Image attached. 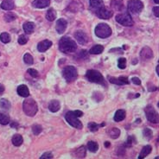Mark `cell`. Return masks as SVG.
Here are the masks:
<instances>
[{
	"label": "cell",
	"instance_id": "51",
	"mask_svg": "<svg viewBox=\"0 0 159 159\" xmlns=\"http://www.w3.org/2000/svg\"><path fill=\"white\" fill-rule=\"evenodd\" d=\"M56 1H61V0H56Z\"/></svg>",
	"mask_w": 159,
	"mask_h": 159
},
{
	"label": "cell",
	"instance_id": "20",
	"mask_svg": "<svg viewBox=\"0 0 159 159\" xmlns=\"http://www.w3.org/2000/svg\"><path fill=\"white\" fill-rule=\"evenodd\" d=\"M61 108V105H60V102L56 99H53L51 100L49 104H48V110L52 112H56L58 111Z\"/></svg>",
	"mask_w": 159,
	"mask_h": 159
},
{
	"label": "cell",
	"instance_id": "17",
	"mask_svg": "<svg viewBox=\"0 0 159 159\" xmlns=\"http://www.w3.org/2000/svg\"><path fill=\"white\" fill-rule=\"evenodd\" d=\"M109 80L110 82L112 84H116V85H127L129 84V80L126 77H124V76H121V77H119V78H114V77H109Z\"/></svg>",
	"mask_w": 159,
	"mask_h": 159
},
{
	"label": "cell",
	"instance_id": "36",
	"mask_svg": "<svg viewBox=\"0 0 159 159\" xmlns=\"http://www.w3.org/2000/svg\"><path fill=\"white\" fill-rule=\"evenodd\" d=\"M42 131H43V128H42V126L40 125H34L32 126V131H33V133L35 135H39L40 133L42 132Z\"/></svg>",
	"mask_w": 159,
	"mask_h": 159
},
{
	"label": "cell",
	"instance_id": "28",
	"mask_svg": "<svg viewBox=\"0 0 159 159\" xmlns=\"http://www.w3.org/2000/svg\"><path fill=\"white\" fill-rule=\"evenodd\" d=\"M104 50V47L102 45H95V46H93V48H91V49L89 50V53L92 54V55H99V54H101Z\"/></svg>",
	"mask_w": 159,
	"mask_h": 159
},
{
	"label": "cell",
	"instance_id": "14",
	"mask_svg": "<svg viewBox=\"0 0 159 159\" xmlns=\"http://www.w3.org/2000/svg\"><path fill=\"white\" fill-rule=\"evenodd\" d=\"M89 6L90 9L93 12H97L99 10L104 7L103 0H90L89 1Z\"/></svg>",
	"mask_w": 159,
	"mask_h": 159
},
{
	"label": "cell",
	"instance_id": "19",
	"mask_svg": "<svg viewBox=\"0 0 159 159\" xmlns=\"http://www.w3.org/2000/svg\"><path fill=\"white\" fill-rule=\"evenodd\" d=\"M1 8L4 10V11H11L15 7V4L13 0H4L1 3Z\"/></svg>",
	"mask_w": 159,
	"mask_h": 159
},
{
	"label": "cell",
	"instance_id": "26",
	"mask_svg": "<svg viewBox=\"0 0 159 159\" xmlns=\"http://www.w3.org/2000/svg\"><path fill=\"white\" fill-rule=\"evenodd\" d=\"M24 143V139L20 134H15L12 137V143L15 146H20Z\"/></svg>",
	"mask_w": 159,
	"mask_h": 159
},
{
	"label": "cell",
	"instance_id": "24",
	"mask_svg": "<svg viewBox=\"0 0 159 159\" xmlns=\"http://www.w3.org/2000/svg\"><path fill=\"white\" fill-rule=\"evenodd\" d=\"M111 7L117 11H121L124 7L123 0H111Z\"/></svg>",
	"mask_w": 159,
	"mask_h": 159
},
{
	"label": "cell",
	"instance_id": "25",
	"mask_svg": "<svg viewBox=\"0 0 159 159\" xmlns=\"http://www.w3.org/2000/svg\"><path fill=\"white\" fill-rule=\"evenodd\" d=\"M125 115H126V112L125 110H118L116 111L115 115H114V120L116 122L122 121L125 119Z\"/></svg>",
	"mask_w": 159,
	"mask_h": 159
},
{
	"label": "cell",
	"instance_id": "39",
	"mask_svg": "<svg viewBox=\"0 0 159 159\" xmlns=\"http://www.w3.org/2000/svg\"><path fill=\"white\" fill-rule=\"evenodd\" d=\"M88 129L91 131H97L99 130V125L96 123H94V122H90V123H88Z\"/></svg>",
	"mask_w": 159,
	"mask_h": 159
},
{
	"label": "cell",
	"instance_id": "37",
	"mask_svg": "<svg viewBox=\"0 0 159 159\" xmlns=\"http://www.w3.org/2000/svg\"><path fill=\"white\" fill-rule=\"evenodd\" d=\"M118 67L120 69H125L126 68V59L125 58H119L118 60Z\"/></svg>",
	"mask_w": 159,
	"mask_h": 159
},
{
	"label": "cell",
	"instance_id": "15",
	"mask_svg": "<svg viewBox=\"0 0 159 159\" xmlns=\"http://www.w3.org/2000/svg\"><path fill=\"white\" fill-rule=\"evenodd\" d=\"M52 46V42L51 41H49V40H43V41H42V42H40L39 43L37 44V49H38V51L42 52V53H43V52L47 51L48 48H50Z\"/></svg>",
	"mask_w": 159,
	"mask_h": 159
},
{
	"label": "cell",
	"instance_id": "6",
	"mask_svg": "<svg viewBox=\"0 0 159 159\" xmlns=\"http://www.w3.org/2000/svg\"><path fill=\"white\" fill-rule=\"evenodd\" d=\"M116 22L119 23V24L123 25V26H126V27H130L134 24V22L131 18L130 14L128 13H121L116 16Z\"/></svg>",
	"mask_w": 159,
	"mask_h": 159
},
{
	"label": "cell",
	"instance_id": "52",
	"mask_svg": "<svg viewBox=\"0 0 159 159\" xmlns=\"http://www.w3.org/2000/svg\"><path fill=\"white\" fill-rule=\"evenodd\" d=\"M0 56H1V53H0Z\"/></svg>",
	"mask_w": 159,
	"mask_h": 159
},
{
	"label": "cell",
	"instance_id": "3",
	"mask_svg": "<svg viewBox=\"0 0 159 159\" xmlns=\"http://www.w3.org/2000/svg\"><path fill=\"white\" fill-rule=\"evenodd\" d=\"M111 29L107 24H99L95 28V35L99 38H107L111 35Z\"/></svg>",
	"mask_w": 159,
	"mask_h": 159
},
{
	"label": "cell",
	"instance_id": "11",
	"mask_svg": "<svg viewBox=\"0 0 159 159\" xmlns=\"http://www.w3.org/2000/svg\"><path fill=\"white\" fill-rule=\"evenodd\" d=\"M75 37L77 40V42L81 45H85L88 42V37L87 34L82 30H77L75 33Z\"/></svg>",
	"mask_w": 159,
	"mask_h": 159
},
{
	"label": "cell",
	"instance_id": "5",
	"mask_svg": "<svg viewBox=\"0 0 159 159\" xmlns=\"http://www.w3.org/2000/svg\"><path fill=\"white\" fill-rule=\"evenodd\" d=\"M86 76L90 82L97 84H104V78L102 75L97 70H88Z\"/></svg>",
	"mask_w": 159,
	"mask_h": 159
},
{
	"label": "cell",
	"instance_id": "10",
	"mask_svg": "<svg viewBox=\"0 0 159 159\" xmlns=\"http://www.w3.org/2000/svg\"><path fill=\"white\" fill-rule=\"evenodd\" d=\"M96 15L97 16L100 18V19H106L107 20L109 18H111L112 15H113V12L111 10H109L107 7H102V8L99 10L98 11L96 12Z\"/></svg>",
	"mask_w": 159,
	"mask_h": 159
},
{
	"label": "cell",
	"instance_id": "48",
	"mask_svg": "<svg viewBox=\"0 0 159 159\" xmlns=\"http://www.w3.org/2000/svg\"><path fill=\"white\" fill-rule=\"evenodd\" d=\"M156 70H157V75H159V66H158V65L157 66V68H156Z\"/></svg>",
	"mask_w": 159,
	"mask_h": 159
},
{
	"label": "cell",
	"instance_id": "40",
	"mask_svg": "<svg viewBox=\"0 0 159 159\" xmlns=\"http://www.w3.org/2000/svg\"><path fill=\"white\" fill-rule=\"evenodd\" d=\"M136 143V140H135V138L133 137V136H129V138H128L127 141H126V146H128V147H130V146H131L133 143Z\"/></svg>",
	"mask_w": 159,
	"mask_h": 159
},
{
	"label": "cell",
	"instance_id": "42",
	"mask_svg": "<svg viewBox=\"0 0 159 159\" xmlns=\"http://www.w3.org/2000/svg\"><path fill=\"white\" fill-rule=\"evenodd\" d=\"M29 74L32 76V77H34V78H36V77H38V72L36 71V69H33V68H29L28 70H27Z\"/></svg>",
	"mask_w": 159,
	"mask_h": 159
},
{
	"label": "cell",
	"instance_id": "9",
	"mask_svg": "<svg viewBox=\"0 0 159 159\" xmlns=\"http://www.w3.org/2000/svg\"><path fill=\"white\" fill-rule=\"evenodd\" d=\"M144 112H145L146 118L150 122L154 124L158 123V114H157V112L156 111V110L152 106H147L146 107L144 108Z\"/></svg>",
	"mask_w": 159,
	"mask_h": 159
},
{
	"label": "cell",
	"instance_id": "32",
	"mask_svg": "<svg viewBox=\"0 0 159 159\" xmlns=\"http://www.w3.org/2000/svg\"><path fill=\"white\" fill-rule=\"evenodd\" d=\"M16 17H17L15 13H13V12H8V13H6L4 15V20L7 23H10V22H12V21L16 20Z\"/></svg>",
	"mask_w": 159,
	"mask_h": 159
},
{
	"label": "cell",
	"instance_id": "16",
	"mask_svg": "<svg viewBox=\"0 0 159 159\" xmlns=\"http://www.w3.org/2000/svg\"><path fill=\"white\" fill-rule=\"evenodd\" d=\"M50 4V0H34L32 2V6L34 8L44 9L48 7Z\"/></svg>",
	"mask_w": 159,
	"mask_h": 159
},
{
	"label": "cell",
	"instance_id": "29",
	"mask_svg": "<svg viewBox=\"0 0 159 159\" xmlns=\"http://www.w3.org/2000/svg\"><path fill=\"white\" fill-rule=\"evenodd\" d=\"M46 18L49 22H53L56 18V12L53 8H50L46 13Z\"/></svg>",
	"mask_w": 159,
	"mask_h": 159
},
{
	"label": "cell",
	"instance_id": "13",
	"mask_svg": "<svg viewBox=\"0 0 159 159\" xmlns=\"http://www.w3.org/2000/svg\"><path fill=\"white\" fill-rule=\"evenodd\" d=\"M153 52L149 47H144L142 48V50L140 51V57L141 59L143 61H147V60H151L153 58Z\"/></svg>",
	"mask_w": 159,
	"mask_h": 159
},
{
	"label": "cell",
	"instance_id": "47",
	"mask_svg": "<svg viewBox=\"0 0 159 159\" xmlns=\"http://www.w3.org/2000/svg\"><path fill=\"white\" fill-rule=\"evenodd\" d=\"M4 91V85H2V84H0V93H3Z\"/></svg>",
	"mask_w": 159,
	"mask_h": 159
},
{
	"label": "cell",
	"instance_id": "27",
	"mask_svg": "<svg viewBox=\"0 0 159 159\" xmlns=\"http://www.w3.org/2000/svg\"><path fill=\"white\" fill-rule=\"evenodd\" d=\"M151 150H152V148H151V145H146V146H144V147L142 149V151H141V152H140V154H139V159L144 158L146 156H148L150 153H151Z\"/></svg>",
	"mask_w": 159,
	"mask_h": 159
},
{
	"label": "cell",
	"instance_id": "22",
	"mask_svg": "<svg viewBox=\"0 0 159 159\" xmlns=\"http://www.w3.org/2000/svg\"><path fill=\"white\" fill-rule=\"evenodd\" d=\"M24 30L26 34H32L35 30V24L32 22H26L24 24Z\"/></svg>",
	"mask_w": 159,
	"mask_h": 159
},
{
	"label": "cell",
	"instance_id": "8",
	"mask_svg": "<svg viewBox=\"0 0 159 159\" xmlns=\"http://www.w3.org/2000/svg\"><path fill=\"white\" fill-rule=\"evenodd\" d=\"M65 119L71 126L76 128V129H81L82 124L78 119V117H76L74 113V111H68L65 115Z\"/></svg>",
	"mask_w": 159,
	"mask_h": 159
},
{
	"label": "cell",
	"instance_id": "50",
	"mask_svg": "<svg viewBox=\"0 0 159 159\" xmlns=\"http://www.w3.org/2000/svg\"><path fill=\"white\" fill-rule=\"evenodd\" d=\"M154 2H155L156 4H159V0H154Z\"/></svg>",
	"mask_w": 159,
	"mask_h": 159
},
{
	"label": "cell",
	"instance_id": "12",
	"mask_svg": "<svg viewBox=\"0 0 159 159\" xmlns=\"http://www.w3.org/2000/svg\"><path fill=\"white\" fill-rule=\"evenodd\" d=\"M68 26V22L63 18H60L56 21V30L58 34H63Z\"/></svg>",
	"mask_w": 159,
	"mask_h": 159
},
{
	"label": "cell",
	"instance_id": "45",
	"mask_svg": "<svg viewBox=\"0 0 159 159\" xmlns=\"http://www.w3.org/2000/svg\"><path fill=\"white\" fill-rule=\"evenodd\" d=\"M159 8L158 6H156V7H154L153 8V13L155 14V16H157V17H159Z\"/></svg>",
	"mask_w": 159,
	"mask_h": 159
},
{
	"label": "cell",
	"instance_id": "38",
	"mask_svg": "<svg viewBox=\"0 0 159 159\" xmlns=\"http://www.w3.org/2000/svg\"><path fill=\"white\" fill-rule=\"evenodd\" d=\"M143 134L144 136V138L147 139H151L152 138V131L149 128H145L143 131Z\"/></svg>",
	"mask_w": 159,
	"mask_h": 159
},
{
	"label": "cell",
	"instance_id": "18",
	"mask_svg": "<svg viewBox=\"0 0 159 159\" xmlns=\"http://www.w3.org/2000/svg\"><path fill=\"white\" fill-rule=\"evenodd\" d=\"M17 93L18 95L24 98H27L30 95V91H29L28 87L26 85H20L17 88Z\"/></svg>",
	"mask_w": 159,
	"mask_h": 159
},
{
	"label": "cell",
	"instance_id": "33",
	"mask_svg": "<svg viewBox=\"0 0 159 159\" xmlns=\"http://www.w3.org/2000/svg\"><path fill=\"white\" fill-rule=\"evenodd\" d=\"M0 107L4 110H9L11 108V103L8 99H0Z\"/></svg>",
	"mask_w": 159,
	"mask_h": 159
},
{
	"label": "cell",
	"instance_id": "46",
	"mask_svg": "<svg viewBox=\"0 0 159 159\" xmlns=\"http://www.w3.org/2000/svg\"><path fill=\"white\" fill-rule=\"evenodd\" d=\"M74 113H75V115L76 117H78V118H80V117H81V116L83 115V112L81 111H80V110L74 111Z\"/></svg>",
	"mask_w": 159,
	"mask_h": 159
},
{
	"label": "cell",
	"instance_id": "4",
	"mask_svg": "<svg viewBox=\"0 0 159 159\" xmlns=\"http://www.w3.org/2000/svg\"><path fill=\"white\" fill-rule=\"evenodd\" d=\"M62 76L68 82H72L77 79L78 72L74 66H68L62 70Z\"/></svg>",
	"mask_w": 159,
	"mask_h": 159
},
{
	"label": "cell",
	"instance_id": "34",
	"mask_svg": "<svg viewBox=\"0 0 159 159\" xmlns=\"http://www.w3.org/2000/svg\"><path fill=\"white\" fill-rule=\"evenodd\" d=\"M0 41L4 43H8L11 42V36L9 35L8 33L4 32L0 35Z\"/></svg>",
	"mask_w": 159,
	"mask_h": 159
},
{
	"label": "cell",
	"instance_id": "1",
	"mask_svg": "<svg viewBox=\"0 0 159 159\" xmlns=\"http://www.w3.org/2000/svg\"><path fill=\"white\" fill-rule=\"evenodd\" d=\"M59 49L62 53L69 54V53H73L77 49V45L74 40H72L68 36H63L60 40Z\"/></svg>",
	"mask_w": 159,
	"mask_h": 159
},
{
	"label": "cell",
	"instance_id": "49",
	"mask_svg": "<svg viewBox=\"0 0 159 159\" xmlns=\"http://www.w3.org/2000/svg\"><path fill=\"white\" fill-rule=\"evenodd\" d=\"M109 145H110V143H109V142H106V143H105V146H106V147H109Z\"/></svg>",
	"mask_w": 159,
	"mask_h": 159
},
{
	"label": "cell",
	"instance_id": "35",
	"mask_svg": "<svg viewBox=\"0 0 159 159\" xmlns=\"http://www.w3.org/2000/svg\"><path fill=\"white\" fill-rule=\"evenodd\" d=\"M24 61L26 64H28V65H32L33 62H34V60H33V57L31 56V55L25 54L24 56Z\"/></svg>",
	"mask_w": 159,
	"mask_h": 159
},
{
	"label": "cell",
	"instance_id": "21",
	"mask_svg": "<svg viewBox=\"0 0 159 159\" xmlns=\"http://www.w3.org/2000/svg\"><path fill=\"white\" fill-rule=\"evenodd\" d=\"M73 156L77 158H84L86 157V148L85 146H80L73 152Z\"/></svg>",
	"mask_w": 159,
	"mask_h": 159
},
{
	"label": "cell",
	"instance_id": "31",
	"mask_svg": "<svg viewBox=\"0 0 159 159\" xmlns=\"http://www.w3.org/2000/svg\"><path fill=\"white\" fill-rule=\"evenodd\" d=\"M88 148L91 152H96L99 150V144L94 141H89L88 143Z\"/></svg>",
	"mask_w": 159,
	"mask_h": 159
},
{
	"label": "cell",
	"instance_id": "7",
	"mask_svg": "<svg viewBox=\"0 0 159 159\" xmlns=\"http://www.w3.org/2000/svg\"><path fill=\"white\" fill-rule=\"evenodd\" d=\"M128 11L132 14H138L142 11L143 8V4L140 0H130L127 4Z\"/></svg>",
	"mask_w": 159,
	"mask_h": 159
},
{
	"label": "cell",
	"instance_id": "44",
	"mask_svg": "<svg viewBox=\"0 0 159 159\" xmlns=\"http://www.w3.org/2000/svg\"><path fill=\"white\" fill-rule=\"evenodd\" d=\"M131 80H132V82L136 85H141V80L138 77H133V78H131Z\"/></svg>",
	"mask_w": 159,
	"mask_h": 159
},
{
	"label": "cell",
	"instance_id": "23",
	"mask_svg": "<svg viewBox=\"0 0 159 159\" xmlns=\"http://www.w3.org/2000/svg\"><path fill=\"white\" fill-rule=\"evenodd\" d=\"M107 133L110 138H111V139H118L119 137V135H120V130L117 127L111 128V129H109L107 131Z\"/></svg>",
	"mask_w": 159,
	"mask_h": 159
},
{
	"label": "cell",
	"instance_id": "43",
	"mask_svg": "<svg viewBox=\"0 0 159 159\" xmlns=\"http://www.w3.org/2000/svg\"><path fill=\"white\" fill-rule=\"evenodd\" d=\"M41 159H49V158H53V154L51 152H45L43 153V155L40 157Z\"/></svg>",
	"mask_w": 159,
	"mask_h": 159
},
{
	"label": "cell",
	"instance_id": "41",
	"mask_svg": "<svg viewBox=\"0 0 159 159\" xmlns=\"http://www.w3.org/2000/svg\"><path fill=\"white\" fill-rule=\"evenodd\" d=\"M27 42H28V38L26 37L24 35H22V36H20L18 37V43L21 44V45H24V44L27 43Z\"/></svg>",
	"mask_w": 159,
	"mask_h": 159
},
{
	"label": "cell",
	"instance_id": "30",
	"mask_svg": "<svg viewBox=\"0 0 159 159\" xmlns=\"http://www.w3.org/2000/svg\"><path fill=\"white\" fill-rule=\"evenodd\" d=\"M9 123H10V117L8 114L0 111V124L5 125H8Z\"/></svg>",
	"mask_w": 159,
	"mask_h": 159
},
{
	"label": "cell",
	"instance_id": "2",
	"mask_svg": "<svg viewBox=\"0 0 159 159\" xmlns=\"http://www.w3.org/2000/svg\"><path fill=\"white\" fill-rule=\"evenodd\" d=\"M23 109L25 114L30 117H34L38 111V107L36 102L31 98L26 99L23 103Z\"/></svg>",
	"mask_w": 159,
	"mask_h": 159
}]
</instances>
